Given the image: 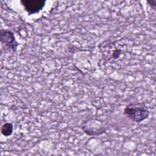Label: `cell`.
<instances>
[{"instance_id": "2", "label": "cell", "mask_w": 156, "mask_h": 156, "mask_svg": "<svg viewBox=\"0 0 156 156\" xmlns=\"http://www.w3.org/2000/svg\"><path fill=\"white\" fill-rule=\"evenodd\" d=\"M124 115L131 121L140 123L147 119L150 112L147 106L144 102H131L124 108Z\"/></svg>"}, {"instance_id": "6", "label": "cell", "mask_w": 156, "mask_h": 156, "mask_svg": "<svg viewBox=\"0 0 156 156\" xmlns=\"http://www.w3.org/2000/svg\"><path fill=\"white\" fill-rule=\"evenodd\" d=\"M13 125L11 122H5L1 127V133L8 137L13 133Z\"/></svg>"}, {"instance_id": "5", "label": "cell", "mask_w": 156, "mask_h": 156, "mask_svg": "<svg viewBox=\"0 0 156 156\" xmlns=\"http://www.w3.org/2000/svg\"><path fill=\"white\" fill-rule=\"evenodd\" d=\"M44 0H21L20 3L29 15H34L41 12L45 6Z\"/></svg>"}, {"instance_id": "1", "label": "cell", "mask_w": 156, "mask_h": 156, "mask_svg": "<svg viewBox=\"0 0 156 156\" xmlns=\"http://www.w3.org/2000/svg\"><path fill=\"white\" fill-rule=\"evenodd\" d=\"M99 49L104 58L112 63L125 54L126 48L122 40H106L100 44Z\"/></svg>"}, {"instance_id": "3", "label": "cell", "mask_w": 156, "mask_h": 156, "mask_svg": "<svg viewBox=\"0 0 156 156\" xmlns=\"http://www.w3.org/2000/svg\"><path fill=\"white\" fill-rule=\"evenodd\" d=\"M80 129L90 136H99L106 133L107 129L102 121L96 118L83 119L80 124Z\"/></svg>"}, {"instance_id": "4", "label": "cell", "mask_w": 156, "mask_h": 156, "mask_svg": "<svg viewBox=\"0 0 156 156\" xmlns=\"http://www.w3.org/2000/svg\"><path fill=\"white\" fill-rule=\"evenodd\" d=\"M0 41L2 46L6 51L15 52L19 46L13 32L7 29L0 30Z\"/></svg>"}, {"instance_id": "7", "label": "cell", "mask_w": 156, "mask_h": 156, "mask_svg": "<svg viewBox=\"0 0 156 156\" xmlns=\"http://www.w3.org/2000/svg\"><path fill=\"white\" fill-rule=\"evenodd\" d=\"M146 2L148 4V5L151 7V9L154 11H155V9H156V0H149V1H147Z\"/></svg>"}]
</instances>
